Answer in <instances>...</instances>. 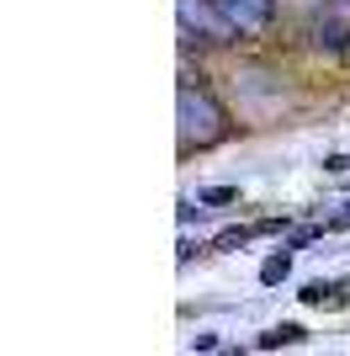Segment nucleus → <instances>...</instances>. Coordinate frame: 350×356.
Masks as SVG:
<instances>
[{
	"label": "nucleus",
	"mask_w": 350,
	"mask_h": 356,
	"mask_svg": "<svg viewBox=\"0 0 350 356\" xmlns=\"http://www.w3.org/2000/svg\"><path fill=\"white\" fill-rule=\"evenodd\" d=\"M303 341H308V330L287 319V325H276V330H265V335H260V351H281V346H303Z\"/></svg>",
	"instance_id": "f257e3e1"
},
{
	"label": "nucleus",
	"mask_w": 350,
	"mask_h": 356,
	"mask_svg": "<svg viewBox=\"0 0 350 356\" xmlns=\"http://www.w3.org/2000/svg\"><path fill=\"white\" fill-rule=\"evenodd\" d=\"M287 271H292V255H287V250H276V255H265L260 282H265V287H276V282H287Z\"/></svg>",
	"instance_id": "f03ea898"
},
{
	"label": "nucleus",
	"mask_w": 350,
	"mask_h": 356,
	"mask_svg": "<svg viewBox=\"0 0 350 356\" xmlns=\"http://www.w3.org/2000/svg\"><path fill=\"white\" fill-rule=\"evenodd\" d=\"M249 239H255V223H249V229H223V234L212 239V250H239V245H249Z\"/></svg>",
	"instance_id": "7ed1b4c3"
},
{
	"label": "nucleus",
	"mask_w": 350,
	"mask_h": 356,
	"mask_svg": "<svg viewBox=\"0 0 350 356\" xmlns=\"http://www.w3.org/2000/svg\"><path fill=\"white\" fill-rule=\"evenodd\" d=\"M233 197H239L233 186H212V192H202L197 202H202V208H223V202H233Z\"/></svg>",
	"instance_id": "20e7f679"
},
{
	"label": "nucleus",
	"mask_w": 350,
	"mask_h": 356,
	"mask_svg": "<svg viewBox=\"0 0 350 356\" xmlns=\"http://www.w3.org/2000/svg\"><path fill=\"white\" fill-rule=\"evenodd\" d=\"M324 170H329V176H345V170H350V154H329V160H324Z\"/></svg>",
	"instance_id": "39448f33"
},
{
	"label": "nucleus",
	"mask_w": 350,
	"mask_h": 356,
	"mask_svg": "<svg viewBox=\"0 0 350 356\" xmlns=\"http://www.w3.org/2000/svg\"><path fill=\"white\" fill-rule=\"evenodd\" d=\"M345 303H350V277H345V282H335V298H329V309H345Z\"/></svg>",
	"instance_id": "423d86ee"
}]
</instances>
